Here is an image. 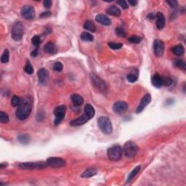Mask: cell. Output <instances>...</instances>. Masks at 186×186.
I'll use <instances>...</instances> for the list:
<instances>
[{
    "label": "cell",
    "instance_id": "obj_23",
    "mask_svg": "<svg viewBox=\"0 0 186 186\" xmlns=\"http://www.w3.org/2000/svg\"><path fill=\"white\" fill-rule=\"evenodd\" d=\"M172 51L177 56H182L185 53V50H184V47H182V45H177L173 47L172 48Z\"/></svg>",
    "mask_w": 186,
    "mask_h": 186
},
{
    "label": "cell",
    "instance_id": "obj_24",
    "mask_svg": "<svg viewBox=\"0 0 186 186\" xmlns=\"http://www.w3.org/2000/svg\"><path fill=\"white\" fill-rule=\"evenodd\" d=\"M140 166H138V167H135V169L133 170V171L130 172V175H128V177H127V183H128V182H130V181L132 180L133 179L134 177H135V176H136V175H138V172H140Z\"/></svg>",
    "mask_w": 186,
    "mask_h": 186
},
{
    "label": "cell",
    "instance_id": "obj_37",
    "mask_svg": "<svg viewBox=\"0 0 186 186\" xmlns=\"http://www.w3.org/2000/svg\"><path fill=\"white\" fill-rule=\"evenodd\" d=\"M63 64L61 63V62H56L55 64L53 65V70L56 72H60L63 70Z\"/></svg>",
    "mask_w": 186,
    "mask_h": 186
},
{
    "label": "cell",
    "instance_id": "obj_3",
    "mask_svg": "<svg viewBox=\"0 0 186 186\" xmlns=\"http://www.w3.org/2000/svg\"><path fill=\"white\" fill-rule=\"evenodd\" d=\"M98 125L100 130L105 135H110L113 132V126L110 120L105 116H101L98 119Z\"/></svg>",
    "mask_w": 186,
    "mask_h": 186
},
{
    "label": "cell",
    "instance_id": "obj_33",
    "mask_svg": "<svg viewBox=\"0 0 186 186\" xmlns=\"http://www.w3.org/2000/svg\"><path fill=\"white\" fill-rule=\"evenodd\" d=\"M24 71H25L26 73H27L28 74H32L33 73V68L29 61H27L26 65L25 68H24Z\"/></svg>",
    "mask_w": 186,
    "mask_h": 186
},
{
    "label": "cell",
    "instance_id": "obj_36",
    "mask_svg": "<svg viewBox=\"0 0 186 186\" xmlns=\"http://www.w3.org/2000/svg\"><path fill=\"white\" fill-rule=\"evenodd\" d=\"M116 33L119 36V37H125L126 32L124 30V29L121 27H118L116 29Z\"/></svg>",
    "mask_w": 186,
    "mask_h": 186
},
{
    "label": "cell",
    "instance_id": "obj_16",
    "mask_svg": "<svg viewBox=\"0 0 186 186\" xmlns=\"http://www.w3.org/2000/svg\"><path fill=\"white\" fill-rule=\"evenodd\" d=\"M95 20H96L97 22L103 26H110L111 24V21L109 19L108 17L103 15V14H98L95 18Z\"/></svg>",
    "mask_w": 186,
    "mask_h": 186
},
{
    "label": "cell",
    "instance_id": "obj_18",
    "mask_svg": "<svg viewBox=\"0 0 186 186\" xmlns=\"http://www.w3.org/2000/svg\"><path fill=\"white\" fill-rule=\"evenodd\" d=\"M44 51L49 54H55L58 51L57 47L53 42H48L44 45Z\"/></svg>",
    "mask_w": 186,
    "mask_h": 186
},
{
    "label": "cell",
    "instance_id": "obj_34",
    "mask_svg": "<svg viewBox=\"0 0 186 186\" xmlns=\"http://www.w3.org/2000/svg\"><path fill=\"white\" fill-rule=\"evenodd\" d=\"M108 46L110 48L113 50H119L123 47V44L121 43H115V42H109Z\"/></svg>",
    "mask_w": 186,
    "mask_h": 186
},
{
    "label": "cell",
    "instance_id": "obj_35",
    "mask_svg": "<svg viewBox=\"0 0 186 186\" xmlns=\"http://www.w3.org/2000/svg\"><path fill=\"white\" fill-rule=\"evenodd\" d=\"M128 40L130 42L133 43V44H139L141 41V38L138 36H132L131 37L129 38Z\"/></svg>",
    "mask_w": 186,
    "mask_h": 186
},
{
    "label": "cell",
    "instance_id": "obj_38",
    "mask_svg": "<svg viewBox=\"0 0 186 186\" xmlns=\"http://www.w3.org/2000/svg\"><path fill=\"white\" fill-rule=\"evenodd\" d=\"M172 84V80L170 78H162V85L169 87Z\"/></svg>",
    "mask_w": 186,
    "mask_h": 186
},
{
    "label": "cell",
    "instance_id": "obj_19",
    "mask_svg": "<svg viewBox=\"0 0 186 186\" xmlns=\"http://www.w3.org/2000/svg\"><path fill=\"white\" fill-rule=\"evenodd\" d=\"M71 101L73 105H76V106H80L84 103L83 98L81 95H78V94H73V95H72L71 97Z\"/></svg>",
    "mask_w": 186,
    "mask_h": 186
},
{
    "label": "cell",
    "instance_id": "obj_14",
    "mask_svg": "<svg viewBox=\"0 0 186 186\" xmlns=\"http://www.w3.org/2000/svg\"><path fill=\"white\" fill-rule=\"evenodd\" d=\"M39 82L41 85H44L49 80V73L45 68H40L37 72Z\"/></svg>",
    "mask_w": 186,
    "mask_h": 186
},
{
    "label": "cell",
    "instance_id": "obj_20",
    "mask_svg": "<svg viewBox=\"0 0 186 186\" xmlns=\"http://www.w3.org/2000/svg\"><path fill=\"white\" fill-rule=\"evenodd\" d=\"M107 13L110 15H113V16L119 17L121 15V10L118 7L115 5H111L107 9Z\"/></svg>",
    "mask_w": 186,
    "mask_h": 186
},
{
    "label": "cell",
    "instance_id": "obj_27",
    "mask_svg": "<svg viewBox=\"0 0 186 186\" xmlns=\"http://www.w3.org/2000/svg\"><path fill=\"white\" fill-rule=\"evenodd\" d=\"M81 39L84 41H93L94 38L93 36L91 34V33H88V32H82L81 33V36H80Z\"/></svg>",
    "mask_w": 186,
    "mask_h": 186
},
{
    "label": "cell",
    "instance_id": "obj_9",
    "mask_svg": "<svg viewBox=\"0 0 186 186\" xmlns=\"http://www.w3.org/2000/svg\"><path fill=\"white\" fill-rule=\"evenodd\" d=\"M66 112V107L64 105L58 106L55 109V110H54V114L55 116V121H54L55 125H58L63 120L64 117H65Z\"/></svg>",
    "mask_w": 186,
    "mask_h": 186
},
{
    "label": "cell",
    "instance_id": "obj_30",
    "mask_svg": "<svg viewBox=\"0 0 186 186\" xmlns=\"http://www.w3.org/2000/svg\"><path fill=\"white\" fill-rule=\"evenodd\" d=\"M9 58H10V52L8 50H5L4 51V53L2 54L1 57V61L3 63H7L9 61Z\"/></svg>",
    "mask_w": 186,
    "mask_h": 186
},
{
    "label": "cell",
    "instance_id": "obj_42",
    "mask_svg": "<svg viewBox=\"0 0 186 186\" xmlns=\"http://www.w3.org/2000/svg\"><path fill=\"white\" fill-rule=\"evenodd\" d=\"M51 15V13L50 11H46V12H43L42 13L40 14L39 17L41 18H48Z\"/></svg>",
    "mask_w": 186,
    "mask_h": 186
},
{
    "label": "cell",
    "instance_id": "obj_32",
    "mask_svg": "<svg viewBox=\"0 0 186 186\" xmlns=\"http://www.w3.org/2000/svg\"><path fill=\"white\" fill-rule=\"evenodd\" d=\"M0 121H1V123H2V124L8 122L9 121L8 115L3 111L0 112Z\"/></svg>",
    "mask_w": 186,
    "mask_h": 186
},
{
    "label": "cell",
    "instance_id": "obj_25",
    "mask_svg": "<svg viewBox=\"0 0 186 186\" xmlns=\"http://www.w3.org/2000/svg\"><path fill=\"white\" fill-rule=\"evenodd\" d=\"M84 28L90 32H95V31H96V26H95V24L90 21H87L84 24Z\"/></svg>",
    "mask_w": 186,
    "mask_h": 186
},
{
    "label": "cell",
    "instance_id": "obj_10",
    "mask_svg": "<svg viewBox=\"0 0 186 186\" xmlns=\"http://www.w3.org/2000/svg\"><path fill=\"white\" fill-rule=\"evenodd\" d=\"M21 14L26 20H33L35 18V10L32 6L25 5L21 8Z\"/></svg>",
    "mask_w": 186,
    "mask_h": 186
},
{
    "label": "cell",
    "instance_id": "obj_13",
    "mask_svg": "<svg viewBox=\"0 0 186 186\" xmlns=\"http://www.w3.org/2000/svg\"><path fill=\"white\" fill-rule=\"evenodd\" d=\"M127 109H128V105L127 103L124 102V101L116 102L113 106V111L118 114H122V113H125Z\"/></svg>",
    "mask_w": 186,
    "mask_h": 186
},
{
    "label": "cell",
    "instance_id": "obj_26",
    "mask_svg": "<svg viewBox=\"0 0 186 186\" xmlns=\"http://www.w3.org/2000/svg\"><path fill=\"white\" fill-rule=\"evenodd\" d=\"M18 140L21 143L26 145L30 142V137L28 135H21L18 137Z\"/></svg>",
    "mask_w": 186,
    "mask_h": 186
},
{
    "label": "cell",
    "instance_id": "obj_15",
    "mask_svg": "<svg viewBox=\"0 0 186 186\" xmlns=\"http://www.w3.org/2000/svg\"><path fill=\"white\" fill-rule=\"evenodd\" d=\"M150 101H151V96H150V95H149V94H147L146 95H145V96L143 98L142 100L140 103L139 105H138V108H137L136 110V113H141V112L145 109V108L150 103Z\"/></svg>",
    "mask_w": 186,
    "mask_h": 186
},
{
    "label": "cell",
    "instance_id": "obj_39",
    "mask_svg": "<svg viewBox=\"0 0 186 186\" xmlns=\"http://www.w3.org/2000/svg\"><path fill=\"white\" fill-rule=\"evenodd\" d=\"M31 42L32 44H33L36 47H38L40 43H41V40H40V38L39 36H34L31 39Z\"/></svg>",
    "mask_w": 186,
    "mask_h": 186
},
{
    "label": "cell",
    "instance_id": "obj_29",
    "mask_svg": "<svg viewBox=\"0 0 186 186\" xmlns=\"http://www.w3.org/2000/svg\"><path fill=\"white\" fill-rule=\"evenodd\" d=\"M138 71L136 73H135V72H133V73H130L127 76V79L128 80V81H130V82H131V83L135 82V81L138 80Z\"/></svg>",
    "mask_w": 186,
    "mask_h": 186
},
{
    "label": "cell",
    "instance_id": "obj_17",
    "mask_svg": "<svg viewBox=\"0 0 186 186\" xmlns=\"http://www.w3.org/2000/svg\"><path fill=\"white\" fill-rule=\"evenodd\" d=\"M156 18H157V20H156V27H157L158 29L161 30L165 26V18H164V15L161 13H157Z\"/></svg>",
    "mask_w": 186,
    "mask_h": 186
},
{
    "label": "cell",
    "instance_id": "obj_12",
    "mask_svg": "<svg viewBox=\"0 0 186 186\" xmlns=\"http://www.w3.org/2000/svg\"><path fill=\"white\" fill-rule=\"evenodd\" d=\"M153 50L156 56L161 57L164 53V43L161 39L155 40L153 42Z\"/></svg>",
    "mask_w": 186,
    "mask_h": 186
},
{
    "label": "cell",
    "instance_id": "obj_41",
    "mask_svg": "<svg viewBox=\"0 0 186 186\" xmlns=\"http://www.w3.org/2000/svg\"><path fill=\"white\" fill-rule=\"evenodd\" d=\"M167 2L172 8H176L178 5L177 1H175V0H169V1H167Z\"/></svg>",
    "mask_w": 186,
    "mask_h": 186
},
{
    "label": "cell",
    "instance_id": "obj_40",
    "mask_svg": "<svg viewBox=\"0 0 186 186\" xmlns=\"http://www.w3.org/2000/svg\"><path fill=\"white\" fill-rule=\"evenodd\" d=\"M117 4H119V6H121L123 9H127L129 7L127 2L126 1H124V0H120V1H118Z\"/></svg>",
    "mask_w": 186,
    "mask_h": 186
},
{
    "label": "cell",
    "instance_id": "obj_31",
    "mask_svg": "<svg viewBox=\"0 0 186 186\" xmlns=\"http://www.w3.org/2000/svg\"><path fill=\"white\" fill-rule=\"evenodd\" d=\"M21 101H22V99H21L20 97L16 96V95H14L12 98L11 100V104L13 107H18V105L21 104Z\"/></svg>",
    "mask_w": 186,
    "mask_h": 186
},
{
    "label": "cell",
    "instance_id": "obj_46",
    "mask_svg": "<svg viewBox=\"0 0 186 186\" xmlns=\"http://www.w3.org/2000/svg\"><path fill=\"white\" fill-rule=\"evenodd\" d=\"M154 18H155L154 15H153V13H150L148 15V18L150 20H153Z\"/></svg>",
    "mask_w": 186,
    "mask_h": 186
},
{
    "label": "cell",
    "instance_id": "obj_11",
    "mask_svg": "<svg viewBox=\"0 0 186 186\" xmlns=\"http://www.w3.org/2000/svg\"><path fill=\"white\" fill-rule=\"evenodd\" d=\"M47 163L49 167L53 168H61L65 167L66 164V161L61 158L58 157H50L47 160Z\"/></svg>",
    "mask_w": 186,
    "mask_h": 186
},
{
    "label": "cell",
    "instance_id": "obj_28",
    "mask_svg": "<svg viewBox=\"0 0 186 186\" xmlns=\"http://www.w3.org/2000/svg\"><path fill=\"white\" fill-rule=\"evenodd\" d=\"M174 65L176 67L182 69V70L185 71L186 69V63L184 61L180 59H177L175 60V62H174Z\"/></svg>",
    "mask_w": 186,
    "mask_h": 186
},
{
    "label": "cell",
    "instance_id": "obj_43",
    "mask_svg": "<svg viewBox=\"0 0 186 186\" xmlns=\"http://www.w3.org/2000/svg\"><path fill=\"white\" fill-rule=\"evenodd\" d=\"M52 5V1L51 0H45L44 1V6L47 8H50Z\"/></svg>",
    "mask_w": 186,
    "mask_h": 186
},
{
    "label": "cell",
    "instance_id": "obj_6",
    "mask_svg": "<svg viewBox=\"0 0 186 186\" xmlns=\"http://www.w3.org/2000/svg\"><path fill=\"white\" fill-rule=\"evenodd\" d=\"M138 150L139 148H138V145L133 141L127 142L124 144V148H123V152H124V155L128 158H133L136 156Z\"/></svg>",
    "mask_w": 186,
    "mask_h": 186
},
{
    "label": "cell",
    "instance_id": "obj_1",
    "mask_svg": "<svg viewBox=\"0 0 186 186\" xmlns=\"http://www.w3.org/2000/svg\"><path fill=\"white\" fill-rule=\"evenodd\" d=\"M32 110V100L29 97H26L22 99L21 104L18 106L15 115L20 120H25L30 115Z\"/></svg>",
    "mask_w": 186,
    "mask_h": 186
},
{
    "label": "cell",
    "instance_id": "obj_4",
    "mask_svg": "<svg viewBox=\"0 0 186 186\" xmlns=\"http://www.w3.org/2000/svg\"><path fill=\"white\" fill-rule=\"evenodd\" d=\"M48 166L47 161H36V162H24L19 164V167L22 170H41Z\"/></svg>",
    "mask_w": 186,
    "mask_h": 186
},
{
    "label": "cell",
    "instance_id": "obj_44",
    "mask_svg": "<svg viewBox=\"0 0 186 186\" xmlns=\"http://www.w3.org/2000/svg\"><path fill=\"white\" fill-rule=\"evenodd\" d=\"M128 3H130L132 6H135L138 4V1H136V0H129Z\"/></svg>",
    "mask_w": 186,
    "mask_h": 186
},
{
    "label": "cell",
    "instance_id": "obj_2",
    "mask_svg": "<svg viewBox=\"0 0 186 186\" xmlns=\"http://www.w3.org/2000/svg\"><path fill=\"white\" fill-rule=\"evenodd\" d=\"M95 109L90 104H87L84 107V113H83L82 116L77 118L76 119L72 120L70 122V124L72 127H79L87 123L89 120L93 119V116H95Z\"/></svg>",
    "mask_w": 186,
    "mask_h": 186
},
{
    "label": "cell",
    "instance_id": "obj_5",
    "mask_svg": "<svg viewBox=\"0 0 186 186\" xmlns=\"http://www.w3.org/2000/svg\"><path fill=\"white\" fill-rule=\"evenodd\" d=\"M25 27L21 22H17L13 25L11 31V36L15 41H20L24 36Z\"/></svg>",
    "mask_w": 186,
    "mask_h": 186
},
{
    "label": "cell",
    "instance_id": "obj_8",
    "mask_svg": "<svg viewBox=\"0 0 186 186\" xmlns=\"http://www.w3.org/2000/svg\"><path fill=\"white\" fill-rule=\"evenodd\" d=\"M90 80L92 83L99 91L102 92L103 93H106L107 90V85L105 81H103L101 78H100L98 75L95 73H90Z\"/></svg>",
    "mask_w": 186,
    "mask_h": 186
},
{
    "label": "cell",
    "instance_id": "obj_45",
    "mask_svg": "<svg viewBox=\"0 0 186 186\" xmlns=\"http://www.w3.org/2000/svg\"><path fill=\"white\" fill-rule=\"evenodd\" d=\"M31 55V56H33V57H36V55H38V50H37V49H36V50H33V51L32 52Z\"/></svg>",
    "mask_w": 186,
    "mask_h": 186
},
{
    "label": "cell",
    "instance_id": "obj_22",
    "mask_svg": "<svg viewBox=\"0 0 186 186\" xmlns=\"http://www.w3.org/2000/svg\"><path fill=\"white\" fill-rule=\"evenodd\" d=\"M98 171H97L96 169L95 168H90L87 169L84 173H82V175H81V177L83 178H87V177H91L95 176V175H97Z\"/></svg>",
    "mask_w": 186,
    "mask_h": 186
},
{
    "label": "cell",
    "instance_id": "obj_7",
    "mask_svg": "<svg viewBox=\"0 0 186 186\" xmlns=\"http://www.w3.org/2000/svg\"><path fill=\"white\" fill-rule=\"evenodd\" d=\"M123 150L120 145H113V146L110 147L108 148L107 152L108 157L110 161H116L121 159V156H122Z\"/></svg>",
    "mask_w": 186,
    "mask_h": 186
},
{
    "label": "cell",
    "instance_id": "obj_21",
    "mask_svg": "<svg viewBox=\"0 0 186 186\" xmlns=\"http://www.w3.org/2000/svg\"><path fill=\"white\" fill-rule=\"evenodd\" d=\"M152 84L155 87L159 88L162 86V77L159 74V73H156L154 76L152 78Z\"/></svg>",
    "mask_w": 186,
    "mask_h": 186
}]
</instances>
